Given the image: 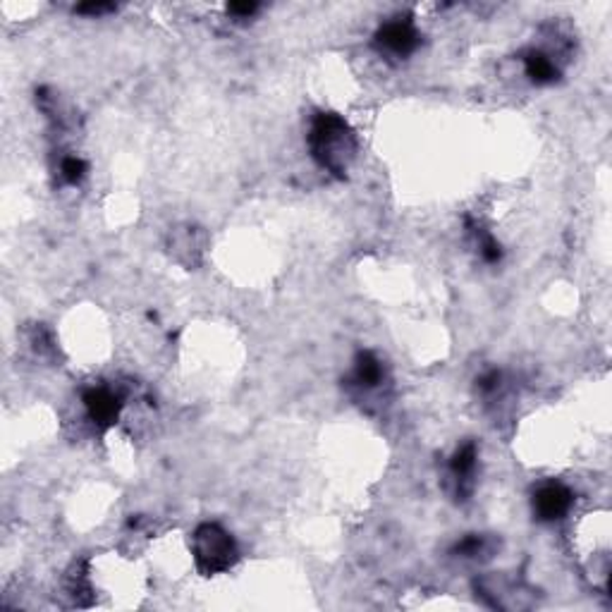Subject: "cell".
<instances>
[{
  "instance_id": "12",
  "label": "cell",
  "mask_w": 612,
  "mask_h": 612,
  "mask_svg": "<svg viewBox=\"0 0 612 612\" xmlns=\"http://www.w3.org/2000/svg\"><path fill=\"white\" fill-rule=\"evenodd\" d=\"M112 10H115V5H111V3H86V5L77 7V13L80 15H93V17L112 13Z\"/></svg>"
},
{
  "instance_id": "2",
  "label": "cell",
  "mask_w": 612,
  "mask_h": 612,
  "mask_svg": "<svg viewBox=\"0 0 612 612\" xmlns=\"http://www.w3.org/2000/svg\"><path fill=\"white\" fill-rule=\"evenodd\" d=\"M238 543L220 524L206 521L194 531V562L204 577L228 572L238 562Z\"/></svg>"
},
{
  "instance_id": "5",
  "label": "cell",
  "mask_w": 612,
  "mask_h": 612,
  "mask_svg": "<svg viewBox=\"0 0 612 612\" xmlns=\"http://www.w3.org/2000/svg\"><path fill=\"white\" fill-rule=\"evenodd\" d=\"M86 409V416L89 422H93L96 426L108 428L120 419V412H122V397L118 393H112L106 385H96V388H89L82 397Z\"/></svg>"
},
{
  "instance_id": "4",
  "label": "cell",
  "mask_w": 612,
  "mask_h": 612,
  "mask_svg": "<svg viewBox=\"0 0 612 612\" xmlns=\"http://www.w3.org/2000/svg\"><path fill=\"white\" fill-rule=\"evenodd\" d=\"M574 505V493L565 483L550 481L533 493V514L539 521L562 520Z\"/></svg>"
},
{
  "instance_id": "8",
  "label": "cell",
  "mask_w": 612,
  "mask_h": 612,
  "mask_svg": "<svg viewBox=\"0 0 612 612\" xmlns=\"http://www.w3.org/2000/svg\"><path fill=\"white\" fill-rule=\"evenodd\" d=\"M524 73L533 84L546 86L559 80V67L553 60V55L546 51H529L524 55Z\"/></svg>"
},
{
  "instance_id": "1",
  "label": "cell",
  "mask_w": 612,
  "mask_h": 612,
  "mask_svg": "<svg viewBox=\"0 0 612 612\" xmlns=\"http://www.w3.org/2000/svg\"><path fill=\"white\" fill-rule=\"evenodd\" d=\"M309 151L323 170L343 180L347 175L349 165L356 159V137L355 130L347 125V120L340 118L337 112H318L311 120Z\"/></svg>"
},
{
  "instance_id": "7",
  "label": "cell",
  "mask_w": 612,
  "mask_h": 612,
  "mask_svg": "<svg viewBox=\"0 0 612 612\" xmlns=\"http://www.w3.org/2000/svg\"><path fill=\"white\" fill-rule=\"evenodd\" d=\"M352 383L362 390H375L385 383V366L374 352H359L352 371Z\"/></svg>"
},
{
  "instance_id": "13",
  "label": "cell",
  "mask_w": 612,
  "mask_h": 612,
  "mask_svg": "<svg viewBox=\"0 0 612 612\" xmlns=\"http://www.w3.org/2000/svg\"><path fill=\"white\" fill-rule=\"evenodd\" d=\"M228 10H230L232 15H238V17H251V15L258 10V5L257 3H232Z\"/></svg>"
},
{
  "instance_id": "10",
  "label": "cell",
  "mask_w": 612,
  "mask_h": 612,
  "mask_svg": "<svg viewBox=\"0 0 612 612\" xmlns=\"http://www.w3.org/2000/svg\"><path fill=\"white\" fill-rule=\"evenodd\" d=\"M471 235H474V239H476V247H479L481 258H483L486 264H498V261L502 258L500 242H498L491 232L483 230V228H471Z\"/></svg>"
},
{
  "instance_id": "6",
  "label": "cell",
  "mask_w": 612,
  "mask_h": 612,
  "mask_svg": "<svg viewBox=\"0 0 612 612\" xmlns=\"http://www.w3.org/2000/svg\"><path fill=\"white\" fill-rule=\"evenodd\" d=\"M476 467H479V450H476L474 442L469 441L461 448H457V452L450 460V476L457 486V495H461V498H469L474 491Z\"/></svg>"
},
{
  "instance_id": "11",
  "label": "cell",
  "mask_w": 612,
  "mask_h": 612,
  "mask_svg": "<svg viewBox=\"0 0 612 612\" xmlns=\"http://www.w3.org/2000/svg\"><path fill=\"white\" fill-rule=\"evenodd\" d=\"M60 178L67 185H80L82 180L86 178V163L80 156H65L60 160Z\"/></svg>"
},
{
  "instance_id": "3",
  "label": "cell",
  "mask_w": 612,
  "mask_h": 612,
  "mask_svg": "<svg viewBox=\"0 0 612 612\" xmlns=\"http://www.w3.org/2000/svg\"><path fill=\"white\" fill-rule=\"evenodd\" d=\"M422 44V34L412 20H390L385 22L374 36V46L381 55L390 60H404L414 53Z\"/></svg>"
},
{
  "instance_id": "9",
  "label": "cell",
  "mask_w": 612,
  "mask_h": 612,
  "mask_svg": "<svg viewBox=\"0 0 612 612\" xmlns=\"http://www.w3.org/2000/svg\"><path fill=\"white\" fill-rule=\"evenodd\" d=\"M495 550V540L488 539V536H479V533H471L467 539H461L457 546L452 548V553L457 558H467V559H481V558H491Z\"/></svg>"
}]
</instances>
